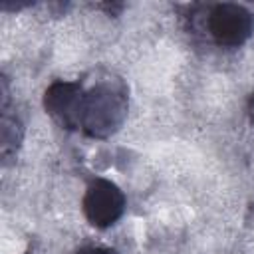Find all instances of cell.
Returning <instances> with one entry per match:
<instances>
[{
    "label": "cell",
    "mask_w": 254,
    "mask_h": 254,
    "mask_svg": "<svg viewBox=\"0 0 254 254\" xmlns=\"http://www.w3.org/2000/svg\"><path fill=\"white\" fill-rule=\"evenodd\" d=\"M24 139L22 121L8 111V105L2 107V127H0V153L4 163H8L20 149Z\"/></svg>",
    "instance_id": "obj_5"
},
{
    "label": "cell",
    "mask_w": 254,
    "mask_h": 254,
    "mask_svg": "<svg viewBox=\"0 0 254 254\" xmlns=\"http://www.w3.org/2000/svg\"><path fill=\"white\" fill-rule=\"evenodd\" d=\"M204 28L218 48H240L254 36V14L234 2H220L208 8Z\"/></svg>",
    "instance_id": "obj_2"
},
{
    "label": "cell",
    "mask_w": 254,
    "mask_h": 254,
    "mask_svg": "<svg viewBox=\"0 0 254 254\" xmlns=\"http://www.w3.org/2000/svg\"><path fill=\"white\" fill-rule=\"evenodd\" d=\"M129 95L119 77H99L83 89L79 131L91 139H107L127 119Z\"/></svg>",
    "instance_id": "obj_1"
},
{
    "label": "cell",
    "mask_w": 254,
    "mask_h": 254,
    "mask_svg": "<svg viewBox=\"0 0 254 254\" xmlns=\"http://www.w3.org/2000/svg\"><path fill=\"white\" fill-rule=\"evenodd\" d=\"M127 198L123 190L109 179L95 177L81 198V210L87 222L95 228H109L113 226L125 212Z\"/></svg>",
    "instance_id": "obj_3"
},
{
    "label": "cell",
    "mask_w": 254,
    "mask_h": 254,
    "mask_svg": "<svg viewBox=\"0 0 254 254\" xmlns=\"http://www.w3.org/2000/svg\"><path fill=\"white\" fill-rule=\"evenodd\" d=\"M248 119H250V123L254 125V91H252L250 97H248Z\"/></svg>",
    "instance_id": "obj_7"
},
{
    "label": "cell",
    "mask_w": 254,
    "mask_h": 254,
    "mask_svg": "<svg viewBox=\"0 0 254 254\" xmlns=\"http://www.w3.org/2000/svg\"><path fill=\"white\" fill-rule=\"evenodd\" d=\"M83 81H64L58 79L50 83L44 91V109L46 113L64 129L77 131L81 101H83Z\"/></svg>",
    "instance_id": "obj_4"
},
{
    "label": "cell",
    "mask_w": 254,
    "mask_h": 254,
    "mask_svg": "<svg viewBox=\"0 0 254 254\" xmlns=\"http://www.w3.org/2000/svg\"><path fill=\"white\" fill-rule=\"evenodd\" d=\"M75 254H119V252L105 246H85V248H79Z\"/></svg>",
    "instance_id": "obj_6"
}]
</instances>
